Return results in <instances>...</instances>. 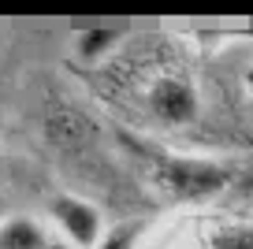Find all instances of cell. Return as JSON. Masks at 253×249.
Returning <instances> with one entry per match:
<instances>
[{"instance_id": "1", "label": "cell", "mask_w": 253, "mask_h": 249, "mask_svg": "<svg viewBox=\"0 0 253 249\" xmlns=\"http://www.w3.org/2000/svg\"><path fill=\"white\" fill-rule=\"evenodd\" d=\"M45 223L63 246H71V249H97L104 231H108L104 212L79 194H56L45 208Z\"/></svg>"}, {"instance_id": "2", "label": "cell", "mask_w": 253, "mask_h": 249, "mask_svg": "<svg viewBox=\"0 0 253 249\" xmlns=\"http://www.w3.org/2000/svg\"><path fill=\"white\" fill-rule=\"evenodd\" d=\"M160 186L182 201H209L227 186V167L201 156H168L157 167Z\"/></svg>"}, {"instance_id": "3", "label": "cell", "mask_w": 253, "mask_h": 249, "mask_svg": "<svg viewBox=\"0 0 253 249\" xmlns=\"http://www.w3.org/2000/svg\"><path fill=\"white\" fill-rule=\"evenodd\" d=\"M145 104H149L153 119L164 126H190L201 116V93L194 78H186L182 71H164L153 78L145 89Z\"/></svg>"}, {"instance_id": "4", "label": "cell", "mask_w": 253, "mask_h": 249, "mask_svg": "<svg viewBox=\"0 0 253 249\" xmlns=\"http://www.w3.org/2000/svg\"><path fill=\"white\" fill-rule=\"evenodd\" d=\"M0 249H71L63 246L48 223H41L30 212H8L0 216Z\"/></svg>"}, {"instance_id": "5", "label": "cell", "mask_w": 253, "mask_h": 249, "mask_svg": "<svg viewBox=\"0 0 253 249\" xmlns=\"http://www.w3.org/2000/svg\"><path fill=\"white\" fill-rule=\"evenodd\" d=\"M123 38H126V30H119V26H89V30H79L75 34V56L86 60V63H97L108 52H116V45Z\"/></svg>"}, {"instance_id": "6", "label": "cell", "mask_w": 253, "mask_h": 249, "mask_svg": "<svg viewBox=\"0 0 253 249\" xmlns=\"http://www.w3.org/2000/svg\"><path fill=\"white\" fill-rule=\"evenodd\" d=\"M209 249H253V223L250 219L216 223L209 231Z\"/></svg>"}, {"instance_id": "7", "label": "cell", "mask_w": 253, "mask_h": 249, "mask_svg": "<svg viewBox=\"0 0 253 249\" xmlns=\"http://www.w3.org/2000/svg\"><path fill=\"white\" fill-rule=\"evenodd\" d=\"M97 249H134V231H126V227H116V231H104L101 246Z\"/></svg>"}, {"instance_id": "8", "label": "cell", "mask_w": 253, "mask_h": 249, "mask_svg": "<svg viewBox=\"0 0 253 249\" xmlns=\"http://www.w3.org/2000/svg\"><path fill=\"white\" fill-rule=\"evenodd\" d=\"M242 93H246V101L253 104V60L242 67Z\"/></svg>"}, {"instance_id": "9", "label": "cell", "mask_w": 253, "mask_h": 249, "mask_svg": "<svg viewBox=\"0 0 253 249\" xmlns=\"http://www.w3.org/2000/svg\"><path fill=\"white\" fill-rule=\"evenodd\" d=\"M0 171H4V149H0Z\"/></svg>"}]
</instances>
